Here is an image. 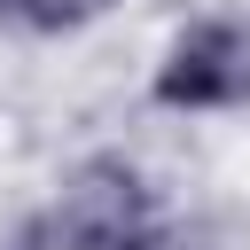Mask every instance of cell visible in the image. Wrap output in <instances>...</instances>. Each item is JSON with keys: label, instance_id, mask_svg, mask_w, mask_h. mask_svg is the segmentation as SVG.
Segmentation results:
<instances>
[{"label": "cell", "instance_id": "obj_1", "mask_svg": "<svg viewBox=\"0 0 250 250\" xmlns=\"http://www.w3.org/2000/svg\"><path fill=\"white\" fill-rule=\"evenodd\" d=\"M141 94H148L156 117H188V125L242 117L250 109V16H234V8L180 16L148 55Z\"/></svg>", "mask_w": 250, "mask_h": 250}, {"label": "cell", "instance_id": "obj_3", "mask_svg": "<svg viewBox=\"0 0 250 250\" xmlns=\"http://www.w3.org/2000/svg\"><path fill=\"white\" fill-rule=\"evenodd\" d=\"M109 250H188V242H180V227H172V211H156V219H141L133 234H117Z\"/></svg>", "mask_w": 250, "mask_h": 250}, {"label": "cell", "instance_id": "obj_2", "mask_svg": "<svg viewBox=\"0 0 250 250\" xmlns=\"http://www.w3.org/2000/svg\"><path fill=\"white\" fill-rule=\"evenodd\" d=\"M117 8L125 0H0V31H16V39H78Z\"/></svg>", "mask_w": 250, "mask_h": 250}]
</instances>
